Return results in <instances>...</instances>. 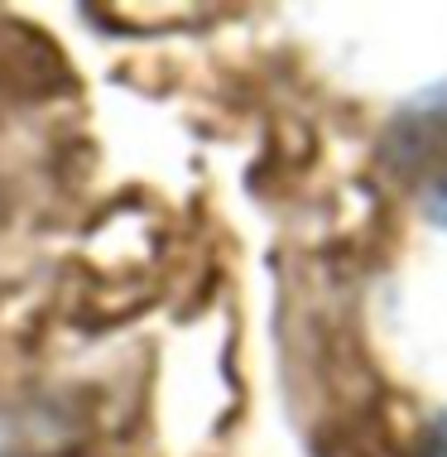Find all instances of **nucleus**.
<instances>
[{
    "instance_id": "obj_1",
    "label": "nucleus",
    "mask_w": 447,
    "mask_h": 457,
    "mask_svg": "<svg viewBox=\"0 0 447 457\" xmlns=\"http://www.w3.org/2000/svg\"><path fill=\"white\" fill-rule=\"evenodd\" d=\"M418 457H447V414L428 428V438L418 443Z\"/></svg>"
}]
</instances>
